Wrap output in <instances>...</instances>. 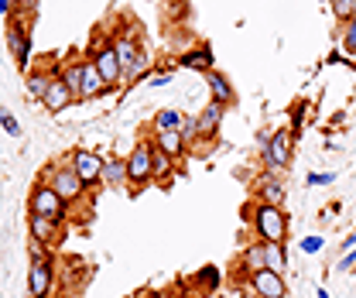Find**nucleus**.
<instances>
[{
  "label": "nucleus",
  "instance_id": "f257e3e1",
  "mask_svg": "<svg viewBox=\"0 0 356 298\" xmlns=\"http://www.w3.org/2000/svg\"><path fill=\"white\" fill-rule=\"evenodd\" d=\"M250 226H254V237L264 240V244H288V213L281 206H267V203H254L250 210Z\"/></svg>",
  "mask_w": 356,
  "mask_h": 298
},
{
  "label": "nucleus",
  "instance_id": "f03ea898",
  "mask_svg": "<svg viewBox=\"0 0 356 298\" xmlns=\"http://www.w3.org/2000/svg\"><path fill=\"white\" fill-rule=\"evenodd\" d=\"M291 155H295V130L281 127V130H274V134H270V144H267V151L261 155V158H264L267 171L281 175V171L291 168Z\"/></svg>",
  "mask_w": 356,
  "mask_h": 298
},
{
  "label": "nucleus",
  "instance_id": "7ed1b4c3",
  "mask_svg": "<svg viewBox=\"0 0 356 298\" xmlns=\"http://www.w3.org/2000/svg\"><path fill=\"white\" fill-rule=\"evenodd\" d=\"M48 185L65 199V203H79L83 196H86V182L79 178V171L72 168V162H62V165H55L51 175H48Z\"/></svg>",
  "mask_w": 356,
  "mask_h": 298
},
{
  "label": "nucleus",
  "instance_id": "20e7f679",
  "mask_svg": "<svg viewBox=\"0 0 356 298\" xmlns=\"http://www.w3.org/2000/svg\"><path fill=\"white\" fill-rule=\"evenodd\" d=\"M7 45H10V55L17 58V69H28V58H31V28L14 10L7 14Z\"/></svg>",
  "mask_w": 356,
  "mask_h": 298
},
{
  "label": "nucleus",
  "instance_id": "39448f33",
  "mask_svg": "<svg viewBox=\"0 0 356 298\" xmlns=\"http://www.w3.org/2000/svg\"><path fill=\"white\" fill-rule=\"evenodd\" d=\"M89 58L96 62V69L103 72V79L110 83V89L120 86V79H127V76H124V65H120V55H117V45L113 42L92 45V48H89Z\"/></svg>",
  "mask_w": 356,
  "mask_h": 298
},
{
  "label": "nucleus",
  "instance_id": "423d86ee",
  "mask_svg": "<svg viewBox=\"0 0 356 298\" xmlns=\"http://www.w3.org/2000/svg\"><path fill=\"white\" fill-rule=\"evenodd\" d=\"M151 155H154V141H151V137H144V141L134 144V151L127 155L131 185H147V182H154V175H151Z\"/></svg>",
  "mask_w": 356,
  "mask_h": 298
},
{
  "label": "nucleus",
  "instance_id": "0eeeda50",
  "mask_svg": "<svg viewBox=\"0 0 356 298\" xmlns=\"http://www.w3.org/2000/svg\"><path fill=\"white\" fill-rule=\"evenodd\" d=\"M28 213H42V216H55V219H65V199L48 185V182H38L28 196Z\"/></svg>",
  "mask_w": 356,
  "mask_h": 298
},
{
  "label": "nucleus",
  "instance_id": "6e6552de",
  "mask_svg": "<svg viewBox=\"0 0 356 298\" xmlns=\"http://www.w3.org/2000/svg\"><path fill=\"white\" fill-rule=\"evenodd\" d=\"M55 288V264L48 257H31V267H28V292L31 298H48Z\"/></svg>",
  "mask_w": 356,
  "mask_h": 298
},
{
  "label": "nucleus",
  "instance_id": "1a4fd4ad",
  "mask_svg": "<svg viewBox=\"0 0 356 298\" xmlns=\"http://www.w3.org/2000/svg\"><path fill=\"white\" fill-rule=\"evenodd\" d=\"M117 55H120V65H124V76H140L144 69H147V52H144V45L137 42L134 35H124V38H117Z\"/></svg>",
  "mask_w": 356,
  "mask_h": 298
},
{
  "label": "nucleus",
  "instance_id": "9d476101",
  "mask_svg": "<svg viewBox=\"0 0 356 298\" xmlns=\"http://www.w3.org/2000/svg\"><path fill=\"white\" fill-rule=\"evenodd\" d=\"M250 288H254L257 298H288V281H284V274L274 271V267L254 271V274H250Z\"/></svg>",
  "mask_w": 356,
  "mask_h": 298
},
{
  "label": "nucleus",
  "instance_id": "9b49d317",
  "mask_svg": "<svg viewBox=\"0 0 356 298\" xmlns=\"http://www.w3.org/2000/svg\"><path fill=\"white\" fill-rule=\"evenodd\" d=\"M69 162H72V168L79 171V178H83L86 185H103V165H106V162H103L96 151H89V148H76Z\"/></svg>",
  "mask_w": 356,
  "mask_h": 298
},
{
  "label": "nucleus",
  "instance_id": "f8f14e48",
  "mask_svg": "<svg viewBox=\"0 0 356 298\" xmlns=\"http://www.w3.org/2000/svg\"><path fill=\"white\" fill-rule=\"evenodd\" d=\"M62 223H65V219L42 216V213H28V233H31V240H38L42 247H51V244L62 237Z\"/></svg>",
  "mask_w": 356,
  "mask_h": 298
},
{
  "label": "nucleus",
  "instance_id": "ddd939ff",
  "mask_svg": "<svg viewBox=\"0 0 356 298\" xmlns=\"http://www.w3.org/2000/svg\"><path fill=\"white\" fill-rule=\"evenodd\" d=\"M284 196H288V189H284V182H281L274 171H267V175H261V178L254 182V203L281 206V203H284Z\"/></svg>",
  "mask_w": 356,
  "mask_h": 298
},
{
  "label": "nucleus",
  "instance_id": "4468645a",
  "mask_svg": "<svg viewBox=\"0 0 356 298\" xmlns=\"http://www.w3.org/2000/svg\"><path fill=\"white\" fill-rule=\"evenodd\" d=\"M72 103H76V96L69 93L62 72H55V79H51V86H48V93H44V100H42V107L48 113H62V110H69Z\"/></svg>",
  "mask_w": 356,
  "mask_h": 298
},
{
  "label": "nucleus",
  "instance_id": "2eb2a0df",
  "mask_svg": "<svg viewBox=\"0 0 356 298\" xmlns=\"http://www.w3.org/2000/svg\"><path fill=\"white\" fill-rule=\"evenodd\" d=\"M202 79H206V89H209L213 103H222V107H233L236 103V89H233V83L222 72L209 69V72H202Z\"/></svg>",
  "mask_w": 356,
  "mask_h": 298
},
{
  "label": "nucleus",
  "instance_id": "dca6fc26",
  "mask_svg": "<svg viewBox=\"0 0 356 298\" xmlns=\"http://www.w3.org/2000/svg\"><path fill=\"white\" fill-rule=\"evenodd\" d=\"M103 93H110V83L103 79V72L96 69V62H83V100H99Z\"/></svg>",
  "mask_w": 356,
  "mask_h": 298
},
{
  "label": "nucleus",
  "instance_id": "f3484780",
  "mask_svg": "<svg viewBox=\"0 0 356 298\" xmlns=\"http://www.w3.org/2000/svg\"><path fill=\"white\" fill-rule=\"evenodd\" d=\"M222 113H226V107L222 103H206V110H199L195 113V120H199V141L202 137H216L220 134V124H222Z\"/></svg>",
  "mask_w": 356,
  "mask_h": 298
},
{
  "label": "nucleus",
  "instance_id": "a211bd4d",
  "mask_svg": "<svg viewBox=\"0 0 356 298\" xmlns=\"http://www.w3.org/2000/svg\"><path fill=\"white\" fill-rule=\"evenodd\" d=\"M178 65L195 69V72H209V69H213V48H209V45L188 48V52H181V55H178Z\"/></svg>",
  "mask_w": 356,
  "mask_h": 298
},
{
  "label": "nucleus",
  "instance_id": "6ab92c4d",
  "mask_svg": "<svg viewBox=\"0 0 356 298\" xmlns=\"http://www.w3.org/2000/svg\"><path fill=\"white\" fill-rule=\"evenodd\" d=\"M154 148L168 151L172 158H181V155H188V144H185L181 130H154Z\"/></svg>",
  "mask_w": 356,
  "mask_h": 298
},
{
  "label": "nucleus",
  "instance_id": "aec40b11",
  "mask_svg": "<svg viewBox=\"0 0 356 298\" xmlns=\"http://www.w3.org/2000/svg\"><path fill=\"white\" fill-rule=\"evenodd\" d=\"M124 182H131L127 158H110V162L103 165V185H106V189H124Z\"/></svg>",
  "mask_w": 356,
  "mask_h": 298
},
{
  "label": "nucleus",
  "instance_id": "412c9836",
  "mask_svg": "<svg viewBox=\"0 0 356 298\" xmlns=\"http://www.w3.org/2000/svg\"><path fill=\"white\" fill-rule=\"evenodd\" d=\"M240 264H243V271H247V274H254V271H261V267H267L264 240H254L250 247H243V254H240Z\"/></svg>",
  "mask_w": 356,
  "mask_h": 298
},
{
  "label": "nucleus",
  "instance_id": "4be33fe9",
  "mask_svg": "<svg viewBox=\"0 0 356 298\" xmlns=\"http://www.w3.org/2000/svg\"><path fill=\"white\" fill-rule=\"evenodd\" d=\"M175 162L168 151H161V148H154V155H151V175L158 178V182H168L172 178V171H175Z\"/></svg>",
  "mask_w": 356,
  "mask_h": 298
},
{
  "label": "nucleus",
  "instance_id": "5701e85b",
  "mask_svg": "<svg viewBox=\"0 0 356 298\" xmlns=\"http://www.w3.org/2000/svg\"><path fill=\"white\" fill-rule=\"evenodd\" d=\"M181 124H185V113L175 110V107L158 110V113H154V120H151V127L154 130H181Z\"/></svg>",
  "mask_w": 356,
  "mask_h": 298
},
{
  "label": "nucleus",
  "instance_id": "b1692460",
  "mask_svg": "<svg viewBox=\"0 0 356 298\" xmlns=\"http://www.w3.org/2000/svg\"><path fill=\"white\" fill-rule=\"evenodd\" d=\"M62 79L69 86V93L76 96V103L83 100V62H69L65 69H62Z\"/></svg>",
  "mask_w": 356,
  "mask_h": 298
},
{
  "label": "nucleus",
  "instance_id": "393cba45",
  "mask_svg": "<svg viewBox=\"0 0 356 298\" xmlns=\"http://www.w3.org/2000/svg\"><path fill=\"white\" fill-rule=\"evenodd\" d=\"M51 79H55V72H44V69H35V72H28V93H31L35 100H44V93H48Z\"/></svg>",
  "mask_w": 356,
  "mask_h": 298
},
{
  "label": "nucleus",
  "instance_id": "a878e982",
  "mask_svg": "<svg viewBox=\"0 0 356 298\" xmlns=\"http://www.w3.org/2000/svg\"><path fill=\"white\" fill-rule=\"evenodd\" d=\"M264 254H267V267H274V271H284L288 267L284 244H264Z\"/></svg>",
  "mask_w": 356,
  "mask_h": 298
},
{
  "label": "nucleus",
  "instance_id": "bb28decb",
  "mask_svg": "<svg viewBox=\"0 0 356 298\" xmlns=\"http://www.w3.org/2000/svg\"><path fill=\"white\" fill-rule=\"evenodd\" d=\"M339 28H343V48H346V52L356 58V17H350V21H339Z\"/></svg>",
  "mask_w": 356,
  "mask_h": 298
},
{
  "label": "nucleus",
  "instance_id": "cd10ccee",
  "mask_svg": "<svg viewBox=\"0 0 356 298\" xmlns=\"http://www.w3.org/2000/svg\"><path fill=\"white\" fill-rule=\"evenodd\" d=\"M181 137H185V144H188V148H195V144H199V120H195V117H185V124H181Z\"/></svg>",
  "mask_w": 356,
  "mask_h": 298
},
{
  "label": "nucleus",
  "instance_id": "c85d7f7f",
  "mask_svg": "<svg viewBox=\"0 0 356 298\" xmlns=\"http://www.w3.org/2000/svg\"><path fill=\"white\" fill-rule=\"evenodd\" d=\"M332 10L339 21H350V17H356V0H332Z\"/></svg>",
  "mask_w": 356,
  "mask_h": 298
},
{
  "label": "nucleus",
  "instance_id": "c756f323",
  "mask_svg": "<svg viewBox=\"0 0 356 298\" xmlns=\"http://www.w3.org/2000/svg\"><path fill=\"white\" fill-rule=\"evenodd\" d=\"M0 127L7 130L10 137H21V124H17V120L10 117V110H3V107H0Z\"/></svg>",
  "mask_w": 356,
  "mask_h": 298
},
{
  "label": "nucleus",
  "instance_id": "7c9ffc66",
  "mask_svg": "<svg viewBox=\"0 0 356 298\" xmlns=\"http://www.w3.org/2000/svg\"><path fill=\"white\" fill-rule=\"evenodd\" d=\"M305 182H309V185H332V182H336V175H332V171H312Z\"/></svg>",
  "mask_w": 356,
  "mask_h": 298
},
{
  "label": "nucleus",
  "instance_id": "2f4dec72",
  "mask_svg": "<svg viewBox=\"0 0 356 298\" xmlns=\"http://www.w3.org/2000/svg\"><path fill=\"white\" fill-rule=\"evenodd\" d=\"M302 251H305V254H318V251H322V237H305V240H302Z\"/></svg>",
  "mask_w": 356,
  "mask_h": 298
},
{
  "label": "nucleus",
  "instance_id": "473e14b6",
  "mask_svg": "<svg viewBox=\"0 0 356 298\" xmlns=\"http://www.w3.org/2000/svg\"><path fill=\"white\" fill-rule=\"evenodd\" d=\"M172 83V76H151V86H168Z\"/></svg>",
  "mask_w": 356,
  "mask_h": 298
},
{
  "label": "nucleus",
  "instance_id": "72a5a7b5",
  "mask_svg": "<svg viewBox=\"0 0 356 298\" xmlns=\"http://www.w3.org/2000/svg\"><path fill=\"white\" fill-rule=\"evenodd\" d=\"M343 247H356V230L350 233V237H346V240H343Z\"/></svg>",
  "mask_w": 356,
  "mask_h": 298
},
{
  "label": "nucleus",
  "instance_id": "f704fd0d",
  "mask_svg": "<svg viewBox=\"0 0 356 298\" xmlns=\"http://www.w3.org/2000/svg\"><path fill=\"white\" fill-rule=\"evenodd\" d=\"M0 14H10V0H0Z\"/></svg>",
  "mask_w": 356,
  "mask_h": 298
},
{
  "label": "nucleus",
  "instance_id": "c9c22d12",
  "mask_svg": "<svg viewBox=\"0 0 356 298\" xmlns=\"http://www.w3.org/2000/svg\"><path fill=\"white\" fill-rule=\"evenodd\" d=\"M181 298H209V295H199V292H185Z\"/></svg>",
  "mask_w": 356,
  "mask_h": 298
}]
</instances>
